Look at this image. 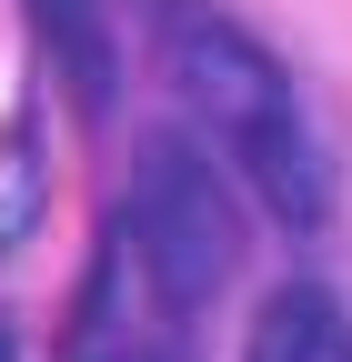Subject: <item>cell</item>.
<instances>
[{
	"label": "cell",
	"instance_id": "6da1fadb",
	"mask_svg": "<svg viewBox=\"0 0 352 362\" xmlns=\"http://www.w3.org/2000/svg\"><path fill=\"white\" fill-rule=\"evenodd\" d=\"M171 81H182V101L211 121V141L252 171V192L272 202L292 232H312V221L332 211L322 141H312V121H302L282 61L262 51L252 30L211 21V11H182V21H171Z\"/></svg>",
	"mask_w": 352,
	"mask_h": 362
},
{
	"label": "cell",
	"instance_id": "7a4b0ae2",
	"mask_svg": "<svg viewBox=\"0 0 352 362\" xmlns=\"http://www.w3.org/2000/svg\"><path fill=\"white\" fill-rule=\"evenodd\" d=\"M121 242L141 252V272L171 292V312H201L211 292L232 282V262H242V221H232L222 171L201 161V141L151 131L141 171H131V221H121Z\"/></svg>",
	"mask_w": 352,
	"mask_h": 362
},
{
	"label": "cell",
	"instance_id": "3957f363",
	"mask_svg": "<svg viewBox=\"0 0 352 362\" xmlns=\"http://www.w3.org/2000/svg\"><path fill=\"white\" fill-rule=\"evenodd\" d=\"M242 362H352V312L322 282H282L272 302H262Z\"/></svg>",
	"mask_w": 352,
	"mask_h": 362
},
{
	"label": "cell",
	"instance_id": "277c9868",
	"mask_svg": "<svg viewBox=\"0 0 352 362\" xmlns=\"http://www.w3.org/2000/svg\"><path fill=\"white\" fill-rule=\"evenodd\" d=\"M30 21L51 40V61L71 71L81 111H101L111 101V21H101V0H30Z\"/></svg>",
	"mask_w": 352,
	"mask_h": 362
},
{
	"label": "cell",
	"instance_id": "5b68a950",
	"mask_svg": "<svg viewBox=\"0 0 352 362\" xmlns=\"http://www.w3.org/2000/svg\"><path fill=\"white\" fill-rule=\"evenodd\" d=\"M40 221V141L20 121H0V252Z\"/></svg>",
	"mask_w": 352,
	"mask_h": 362
},
{
	"label": "cell",
	"instance_id": "8992f818",
	"mask_svg": "<svg viewBox=\"0 0 352 362\" xmlns=\"http://www.w3.org/2000/svg\"><path fill=\"white\" fill-rule=\"evenodd\" d=\"M0 362H20V342H11V332H0Z\"/></svg>",
	"mask_w": 352,
	"mask_h": 362
}]
</instances>
